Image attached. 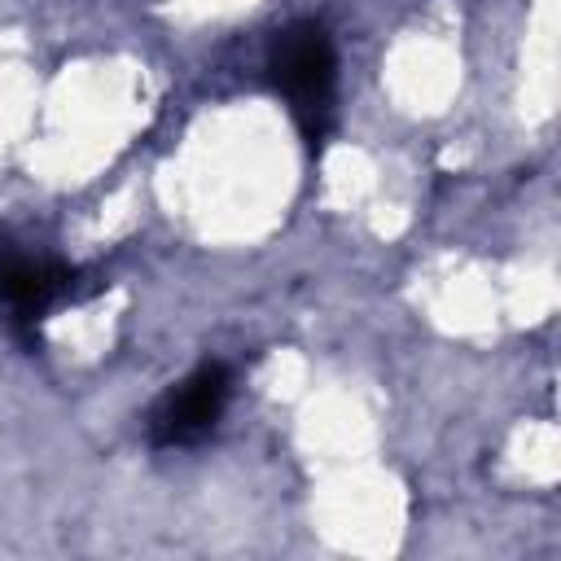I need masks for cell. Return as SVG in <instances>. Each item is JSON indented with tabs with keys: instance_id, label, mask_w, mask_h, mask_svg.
<instances>
[{
	"instance_id": "cell-1",
	"label": "cell",
	"mask_w": 561,
	"mask_h": 561,
	"mask_svg": "<svg viewBox=\"0 0 561 561\" xmlns=\"http://www.w3.org/2000/svg\"><path fill=\"white\" fill-rule=\"evenodd\" d=\"M267 70L289 114L298 118L302 136L316 145L333 118V83H337V57L329 31L320 22H289L285 31H276L267 48Z\"/></svg>"
},
{
	"instance_id": "cell-2",
	"label": "cell",
	"mask_w": 561,
	"mask_h": 561,
	"mask_svg": "<svg viewBox=\"0 0 561 561\" xmlns=\"http://www.w3.org/2000/svg\"><path fill=\"white\" fill-rule=\"evenodd\" d=\"M232 394V377L224 364H202L193 368L180 386H171L153 412H149V443L153 447H193L202 438H210V430L219 425L224 408Z\"/></svg>"
},
{
	"instance_id": "cell-3",
	"label": "cell",
	"mask_w": 561,
	"mask_h": 561,
	"mask_svg": "<svg viewBox=\"0 0 561 561\" xmlns=\"http://www.w3.org/2000/svg\"><path fill=\"white\" fill-rule=\"evenodd\" d=\"M75 294V272L53 259H31L0 237V316L18 333H35V320Z\"/></svg>"
}]
</instances>
